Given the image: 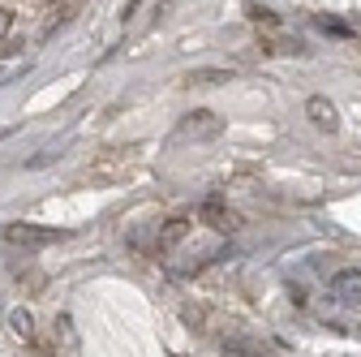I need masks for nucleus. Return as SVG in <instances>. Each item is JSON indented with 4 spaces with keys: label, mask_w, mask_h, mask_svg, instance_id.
Instances as JSON below:
<instances>
[{
    "label": "nucleus",
    "mask_w": 361,
    "mask_h": 357,
    "mask_svg": "<svg viewBox=\"0 0 361 357\" xmlns=\"http://www.w3.org/2000/svg\"><path fill=\"white\" fill-rule=\"evenodd\" d=\"M69 233L65 229H43V224H9V229H0V241H9V246H18V250H43V246H56V241H65Z\"/></svg>",
    "instance_id": "1"
},
{
    "label": "nucleus",
    "mask_w": 361,
    "mask_h": 357,
    "mask_svg": "<svg viewBox=\"0 0 361 357\" xmlns=\"http://www.w3.org/2000/svg\"><path fill=\"white\" fill-rule=\"evenodd\" d=\"M180 138H194V143H207V138H219L224 133V121L215 112H190L185 121H180Z\"/></svg>",
    "instance_id": "2"
},
{
    "label": "nucleus",
    "mask_w": 361,
    "mask_h": 357,
    "mask_svg": "<svg viewBox=\"0 0 361 357\" xmlns=\"http://www.w3.org/2000/svg\"><path fill=\"white\" fill-rule=\"evenodd\" d=\"M305 116L314 121V129H323V133H336V129H340V112H336V104L323 99V95H314V99L305 104Z\"/></svg>",
    "instance_id": "3"
},
{
    "label": "nucleus",
    "mask_w": 361,
    "mask_h": 357,
    "mask_svg": "<svg viewBox=\"0 0 361 357\" xmlns=\"http://www.w3.org/2000/svg\"><path fill=\"white\" fill-rule=\"evenodd\" d=\"M331 293L340 301H348V305H361V267H344V272H336Z\"/></svg>",
    "instance_id": "4"
},
{
    "label": "nucleus",
    "mask_w": 361,
    "mask_h": 357,
    "mask_svg": "<svg viewBox=\"0 0 361 357\" xmlns=\"http://www.w3.org/2000/svg\"><path fill=\"white\" fill-rule=\"evenodd\" d=\"M202 219H207L211 229H219V233H233V229H237V215L224 207L219 198H207V202H202Z\"/></svg>",
    "instance_id": "5"
},
{
    "label": "nucleus",
    "mask_w": 361,
    "mask_h": 357,
    "mask_svg": "<svg viewBox=\"0 0 361 357\" xmlns=\"http://www.w3.org/2000/svg\"><path fill=\"white\" fill-rule=\"evenodd\" d=\"M224 349L241 353V357H271V349L262 340H250V336H224Z\"/></svg>",
    "instance_id": "6"
},
{
    "label": "nucleus",
    "mask_w": 361,
    "mask_h": 357,
    "mask_svg": "<svg viewBox=\"0 0 361 357\" xmlns=\"http://www.w3.org/2000/svg\"><path fill=\"white\" fill-rule=\"evenodd\" d=\"M9 332L18 336V340H35V319H30V310H9Z\"/></svg>",
    "instance_id": "7"
},
{
    "label": "nucleus",
    "mask_w": 361,
    "mask_h": 357,
    "mask_svg": "<svg viewBox=\"0 0 361 357\" xmlns=\"http://www.w3.org/2000/svg\"><path fill=\"white\" fill-rule=\"evenodd\" d=\"M185 233H190V219H168V224L159 229V250H172Z\"/></svg>",
    "instance_id": "8"
},
{
    "label": "nucleus",
    "mask_w": 361,
    "mask_h": 357,
    "mask_svg": "<svg viewBox=\"0 0 361 357\" xmlns=\"http://www.w3.org/2000/svg\"><path fill=\"white\" fill-rule=\"evenodd\" d=\"M185 82L190 86H219V82H233V69H194Z\"/></svg>",
    "instance_id": "9"
},
{
    "label": "nucleus",
    "mask_w": 361,
    "mask_h": 357,
    "mask_svg": "<svg viewBox=\"0 0 361 357\" xmlns=\"http://www.w3.org/2000/svg\"><path fill=\"white\" fill-rule=\"evenodd\" d=\"M319 30H327V35H336V39H353V26L340 22V18H319Z\"/></svg>",
    "instance_id": "10"
},
{
    "label": "nucleus",
    "mask_w": 361,
    "mask_h": 357,
    "mask_svg": "<svg viewBox=\"0 0 361 357\" xmlns=\"http://www.w3.org/2000/svg\"><path fill=\"white\" fill-rule=\"evenodd\" d=\"M9 26H13V13H9L5 5H0V39H5V35H9Z\"/></svg>",
    "instance_id": "11"
}]
</instances>
